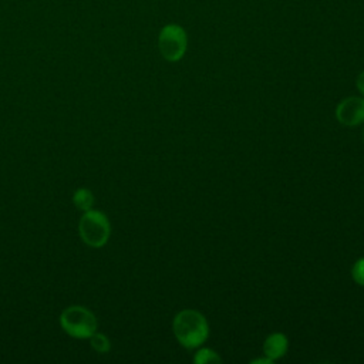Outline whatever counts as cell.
I'll list each match as a JSON object with an SVG mask.
<instances>
[{"instance_id": "9c48e42d", "label": "cell", "mask_w": 364, "mask_h": 364, "mask_svg": "<svg viewBox=\"0 0 364 364\" xmlns=\"http://www.w3.org/2000/svg\"><path fill=\"white\" fill-rule=\"evenodd\" d=\"M90 344L97 353H102V354L107 353L111 347L109 340L104 334H100V333H92L90 336Z\"/></svg>"}, {"instance_id": "8992f818", "label": "cell", "mask_w": 364, "mask_h": 364, "mask_svg": "<svg viewBox=\"0 0 364 364\" xmlns=\"http://www.w3.org/2000/svg\"><path fill=\"white\" fill-rule=\"evenodd\" d=\"M287 347H289L287 337L282 333H273L266 338L263 344V353L267 358L273 361L283 357L287 351Z\"/></svg>"}, {"instance_id": "7a4b0ae2", "label": "cell", "mask_w": 364, "mask_h": 364, "mask_svg": "<svg viewBox=\"0 0 364 364\" xmlns=\"http://www.w3.org/2000/svg\"><path fill=\"white\" fill-rule=\"evenodd\" d=\"M63 330L74 338H90L97 330L95 316L82 306H70L60 316Z\"/></svg>"}, {"instance_id": "52a82bcc", "label": "cell", "mask_w": 364, "mask_h": 364, "mask_svg": "<svg viewBox=\"0 0 364 364\" xmlns=\"http://www.w3.org/2000/svg\"><path fill=\"white\" fill-rule=\"evenodd\" d=\"M73 203L75 205L77 209L80 210H90L92 203H94V196L91 193V191L85 189V188H81V189H77L74 192V196H73Z\"/></svg>"}, {"instance_id": "6da1fadb", "label": "cell", "mask_w": 364, "mask_h": 364, "mask_svg": "<svg viewBox=\"0 0 364 364\" xmlns=\"http://www.w3.org/2000/svg\"><path fill=\"white\" fill-rule=\"evenodd\" d=\"M173 334L186 348L199 347L209 336V326L205 316L196 310H182L173 318Z\"/></svg>"}, {"instance_id": "4fadbf2b", "label": "cell", "mask_w": 364, "mask_h": 364, "mask_svg": "<svg viewBox=\"0 0 364 364\" xmlns=\"http://www.w3.org/2000/svg\"><path fill=\"white\" fill-rule=\"evenodd\" d=\"M363 138H364V129H363Z\"/></svg>"}, {"instance_id": "30bf717a", "label": "cell", "mask_w": 364, "mask_h": 364, "mask_svg": "<svg viewBox=\"0 0 364 364\" xmlns=\"http://www.w3.org/2000/svg\"><path fill=\"white\" fill-rule=\"evenodd\" d=\"M351 274H353V279L357 284L360 286H364V257L358 259L354 266H353V270H351Z\"/></svg>"}, {"instance_id": "5b68a950", "label": "cell", "mask_w": 364, "mask_h": 364, "mask_svg": "<svg viewBox=\"0 0 364 364\" xmlns=\"http://www.w3.org/2000/svg\"><path fill=\"white\" fill-rule=\"evenodd\" d=\"M336 117L346 127H355L364 121V98L348 97L336 109Z\"/></svg>"}, {"instance_id": "3957f363", "label": "cell", "mask_w": 364, "mask_h": 364, "mask_svg": "<svg viewBox=\"0 0 364 364\" xmlns=\"http://www.w3.org/2000/svg\"><path fill=\"white\" fill-rule=\"evenodd\" d=\"M82 242L91 247H101L108 242L111 228L107 216L98 210H85L78 223Z\"/></svg>"}, {"instance_id": "277c9868", "label": "cell", "mask_w": 364, "mask_h": 364, "mask_svg": "<svg viewBox=\"0 0 364 364\" xmlns=\"http://www.w3.org/2000/svg\"><path fill=\"white\" fill-rule=\"evenodd\" d=\"M161 55L168 61H179L188 47L186 31L179 24H166L158 37Z\"/></svg>"}, {"instance_id": "7c38bea8", "label": "cell", "mask_w": 364, "mask_h": 364, "mask_svg": "<svg viewBox=\"0 0 364 364\" xmlns=\"http://www.w3.org/2000/svg\"><path fill=\"white\" fill-rule=\"evenodd\" d=\"M272 363V360L270 358H257V360H253L252 361V364H270Z\"/></svg>"}, {"instance_id": "8fae6325", "label": "cell", "mask_w": 364, "mask_h": 364, "mask_svg": "<svg viewBox=\"0 0 364 364\" xmlns=\"http://www.w3.org/2000/svg\"><path fill=\"white\" fill-rule=\"evenodd\" d=\"M355 84H357V88L360 90V92H361V94L364 95V71L358 74V77H357V81H355Z\"/></svg>"}, {"instance_id": "ba28073f", "label": "cell", "mask_w": 364, "mask_h": 364, "mask_svg": "<svg viewBox=\"0 0 364 364\" xmlns=\"http://www.w3.org/2000/svg\"><path fill=\"white\" fill-rule=\"evenodd\" d=\"M193 361L196 364H208V363H220V357L210 348H200L196 351Z\"/></svg>"}]
</instances>
